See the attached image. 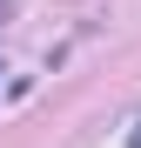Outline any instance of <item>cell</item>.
<instances>
[{"instance_id":"obj_1","label":"cell","mask_w":141,"mask_h":148,"mask_svg":"<svg viewBox=\"0 0 141 148\" xmlns=\"http://www.w3.org/2000/svg\"><path fill=\"white\" fill-rule=\"evenodd\" d=\"M128 148H141V114H134V121H128Z\"/></svg>"}]
</instances>
